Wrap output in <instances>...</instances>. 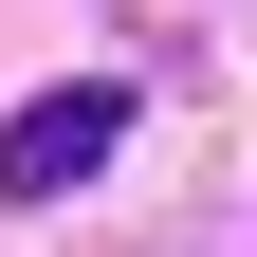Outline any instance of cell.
Listing matches in <instances>:
<instances>
[{
    "mask_svg": "<svg viewBox=\"0 0 257 257\" xmlns=\"http://www.w3.org/2000/svg\"><path fill=\"white\" fill-rule=\"evenodd\" d=\"M110 147H128V92H110V74H92V92H37V110L0 128V202H74Z\"/></svg>",
    "mask_w": 257,
    "mask_h": 257,
    "instance_id": "obj_1",
    "label": "cell"
}]
</instances>
